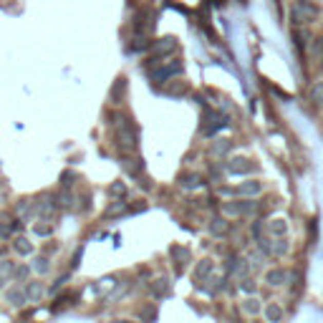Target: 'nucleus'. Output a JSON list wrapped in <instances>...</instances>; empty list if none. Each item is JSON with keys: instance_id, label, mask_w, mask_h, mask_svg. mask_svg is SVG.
<instances>
[{"instance_id": "obj_14", "label": "nucleus", "mask_w": 323, "mask_h": 323, "mask_svg": "<svg viewBox=\"0 0 323 323\" xmlns=\"http://www.w3.org/2000/svg\"><path fill=\"white\" fill-rule=\"evenodd\" d=\"M311 101H313V104H323V81L311 88Z\"/></svg>"}, {"instance_id": "obj_17", "label": "nucleus", "mask_w": 323, "mask_h": 323, "mask_svg": "<svg viewBox=\"0 0 323 323\" xmlns=\"http://www.w3.org/2000/svg\"><path fill=\"white\" fill-rule=\"evenodd\" d=\"M26 295H28L30 300H35V298H41V295H43V288H41L38 283H30L28 288H26Z\"/></svg>"}, {"instance_id": "obj_9", "label": "nucleus", "mask_w": 323, "mask_h": 323, "mask_svg": "<svg viewBox=\"0 0 323 323\" xmlns=\"http://www.w3.org/2000/svg\"><path fill=\"white\" fill-rule=\"evenodd\" d=\"M265 316H268L270 321H280V318H283V308H280L278 303H270V306L265 308Z\"/></svg>"}, {"instance_id": "obj_18", "label": "nucleus", "mask_w": 323, "mask_h": 323, "mask_svg": "<svg viewBox=\"0 0 323 323\" xmlns=\"http://www.w3.org/2000/svg\"><path fill=\"white\" fill-rule=\"evenodd\" d=\"M15 250H18L21 255H28V253H30L28 240H26V237H18V240H15Z\"/></svg>"}, {"instance_id": "obj_1", "label": "nucleus", "mask_w": 323, "mask_h": 323, "mask_svg": "<svg viewBox=\"0 0 323 323\" xmlns=\"http://www.w3.org/2000/svg\"><path fill=\"white\" fill-rule=\"evenodd\" d=\"M321 15V10L313 5V3H308V0H300V3H295L293 10H291V18H293V23H313L316 18Z\"/></svg>"}, {"instance_id": "obj_16", "label": "nucleus", "mask_w": 323, "mask_h": 323, "mask_svg": "<svg viewBox=\"0 0 323 323\" xmlns=\"http://www.w3.org/2000/svg\"><path fill=\"white\" fill-rule=\"evenodd\" d=\"M270 233L273 235H283L286 233V220H270Z\"/></svg>"}, {"instance_id": "obj_5", "label": "nucleus", "mask_w": 323, "mask_h": 323, "mask_svg": "<svg viewBox=\"0 0 323 323\" xmlns=\"http://www.w3.org/2000/svg\"><path fill=\"white\" fill-rule=\"evenodd\" d=\"M227 172L230 175H248V172H255V164L250 159H233L227 164Z\"/></svg>"}, {"instance_id": "obj_6", "label": "nucleus", "mask_w": 323, "mask_h": 323, "mask_svg": "<svg viewBox=\"0 0 323 323\" xmlns=\"http://www.w3.org/2000/svg\"><path fill=\"white\" fill-rule=\"evenodd\" d=\"M286 280H288V270H283V268H273V270H268V275H265V283L273 286V288L283 286Z\"/></svg>"}, {"instance_id": "obj_21", "label": "nucleus", "mask_w": 323, "mask_h": 323, "mask_svg": "<svg viewBox=\"0 0 323 323\" xmlns=\"http://www.w3.org/2000/svg\"><path fill=\"white\" fill-rule=\"evenodd\" d=\"M124 192H126V187H124V184H121V182H117V184H111V195H121V197H124Z\"/></svg>"}, {"instance_id": "obj_11", "label": "nucleus", "mask_w": 323, "mask_h": 323, "mask_svg": "<svg viewBox=\"0 0 323 323\" xmlns=\"http://www.w3.org/2000/svg\"><path fill=\"white\" fill-rule=\"evenodd\" d=\"M124 88H126V79L121 76V79H117V84H114V88H111V99H114V104H119V96H124Z\"/></svg>"}, {"instance_id": "obj_19", "label": "nucleus", "mask_w": 323, "mask_h": 323, "mask_svg": "<svg viewBox=\"0 0 323 323\" xmlns=\"http://www.w3.org/2000/svg\"><path fill=\"white\" fill-rule=\"evenodd\" d=\"M8 300H13V306H23L26 293H21V291H13V293H8Z\"/></svg>"}, {"instance_id": "obj_24", "label": "nucleus", "mask_w": 323, "mask_h": 323, "mask_svg": "<svg viewBox=\"0 0 323 323\" xmlns=\"http://www.w3.org/2000/svg\"><path fill=\"white\" fill-rule=\"evenodd\" d=\"M121 210H124V205H121V202H117L114 207H109V212H106V215H117V212H121Z\"/></svg>"}, {"instance_id": "obj_25", "label": "nucleus", "mask_w": 323, "mask_h": 323, "mask_svg": "<svg viewBox=\"0 0 323 323\" xmlns=\"http://www.w3.org/2000/svg\"><path fill=\"white\" fill-rule=\"evenodd\" d=\"M35 268H38L41 273H46V270H48V265H46V260H38V265H35Z\"/></svg>"}, {"instance_id": "obj_3", "label": "nucleus", "mask_w": 323, "mask_h": 323, "mask_svg": "<svg viewBox=\"0 0 323 323\" xmlns=\"http://www.w3.org/2000/svg\"><path fill=\"white\" fill-rule=\"evenodd\" d=\"M175 73H182V61H172V63H164V61H162V66H159L157 71H151V81H167V79L175 76Z\"/></svg>"}, {"instance_id": "obj_22", "label": "nucleus", "mask_w": 323, "mask_h": 323, "mask_svg": "<svg viewBox=\"0 0 323 323\" xmlns=\"http://www.w3.org/2000/svg\"><path fill=\"white\" fill-rule=\"evenodd\" d=\"M51 230H53L51 225H35V233H38V235H51Z\"/></svg>"}, {"instance_id": "obj_12", "label": "nucleus", "mask_w": 323, "mask_h": 323, "mask_svg": "<svg viewBox=\"0 0 323 323\" xmlns=\"http://www.w3.org/2000/svg\"><path fill=\"white\" fill-rule=\"evenodd\" d=\"M200 179H202L200 175H184V177H179V184H182V187H197Z\"/></svg>"}, {"instance_id": "obj_20", "label": "nucleus", "mask_w": 323, "mask_h": 323, "mask_svg": "<svg viewBox=\"0 0 323 323\" xmlns=\"http://www.w3.org/2000/svg\"><path fill=\"white\" fill-rule=\"evenodd\" d=\"M245 311H248V313H258V311H260L258 300H255V298H248V300H245Z\"/></svg>"}, {"instance_id": "obj_8", "label": "nucleus", "mask_w": 323, "mask_h": 323, "mask_svg": "<svg viewBox=\"0 0 323 323\" xmlns=\"http://www.w3.org/2000/svg\"><path fill=\"white\" fill-rule=\"evenodd\" d=\"M212 268H215L212 260H202V263L197 265V270H195V280H197V283H200V280H205L207 275L212 273Z\"/></svg>"}, {"instance_id": "obj_4", "label": "nucleus", "mask_w": 323, "mask_h": 323, "mask_svg": "<svg viewBox=\"0 0 323 323\" xmlns=\"http://www.w3.org/2000/svg\"><path fill=\"white\" fill-rule=\"evenodd\" d=\"M177 51V38L172 35H164V38H159V41H154V56H167V53H175Z\"/></svg>"}, {"instance_id": "obj_26", "label": "nucleus", "mask_w": 323, "mask_h": 323, "mask_svg": "<svg viewBox=\"0 0 323 323\" xmlns=\"http://www.w3.org/2000/svg\"><path fill=\"white\" fill-rule=\"evenodd\" d=\"M321 66H323V61H321Z\"/></svg>"}, {"instance_id": "obj_2", "label": "nucleus", "mask_w": 323, "mask_h": 323, "mask_svg": "<svg viewBox=\"0 0 323 323\" xmlns=\"http://www.w3.org/2000/svg\"><path fill=\"white\" fill-rule=\"evenodd\" d=\"M117 144L121 151H134L137 149V131H134V126L126 119H121V126L117 131Z\"/></svg>"}, {"instance_id": "obj_15", "label": "nucleus", "mask_w": 323, "mask_h": 323, "mask_svg": "<svg viewBox=\"0 0 323 323\" xmlns=\"http://www.w3.org/2000/svg\"><path fill=\"white\" fill-rule=\"evenodd\" d=\"M184 91H187V84H184V81H175V84L167 86V93H172V96H179V93H184Z\"/></svg>"}, {"instance_id": "obj_10", "label": "nucleus", "mask_w": 323, "mask_h": 323, "mask_svg": "<svg viewBox=\"0 0 323 323\" xmlns=\"http://www.w3.org/2000/svg\"><path fill=\"white\" fill-rule=\"evenodd\" d=\"M210 230H212V235H225V233H227V222H225V220H220V217H215V220H212V225H210Z\"/></svg>"}, {"instance_id": "obj_13", "label": "nucleus", "mask_w": 323, "mask_h": 323, "mask_svg": "<svg viewBox=\"0 0 323 323\" xmlns=\"http://www.w3.org/2000/svg\"><path fill=\"white\" fill-rule=\"evenodd\" d=\"M230 147H233V144H230L227 139H220V142H215V144H212V151H215V154H227Z\"/></svg>"}, {"instance_id": "obj_7", "label": "nucleus", "mask_w": 323, "mask_h": 323, "mask_svg": "<svg viewBox=\"0 0 323 323\" xmlns=\"http://www.w3.org/2000/svg\"><path fill=\"white\" fill-rule=\"evenodd\" d=\"M237 192H240V195H245V197H255V195H260V192H263V182H258V179L242 182V184L237 187Z\"/></svg>"}, {"instance_id": "obj_23", "label": "nucleus", "mask_w": 323, "mask_h": 323, "mask_svg": "<svg viewBox=\"0 0 323 323\" xmlns=\"http://www.w3.org/2000/svg\"><path fill=\"white\" fill-rule=\"evenodd\" d=\"M240 288H242V291H248V293H255V280H245Z\"/></svg>"}]
</instances>
